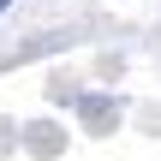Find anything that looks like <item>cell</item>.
<instances>
[{
  "instance_id": "obj_1",
  "label": "cell",
  "mask_w": 161,
  "mask_h": 161,
  "mask_svg": "<svg viewBox=\"0 0 161 161\" xmlns=\"http://www.w3.org/2000/svg\"><path fill=\"white\" fill-rule=\"evenodd\" d=\"M6 6H12V0H0V12H6Z\"/></svg>"
}]
</instances>
